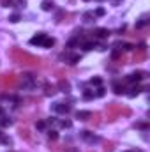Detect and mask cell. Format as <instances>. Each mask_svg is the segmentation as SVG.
<instances>
[{
	"instance_id": "cb8c5ba5",
	"label": "cell",
	"mask_w": 150,
	"mask_h": 152,
	"mask_svg": "<svg viewBox=\"0 0 150 152\" xmlns=\"http://www.w3.org/2000/svg\"><path fill=\"white\" fill-rule=\"evenodd\" d=\"M136 128H140V129L147 131V129H149V124H136Z\"/></svg>"
},
{
	"instance_id": "603a6c76",
	"label": "cell",
	"mask_w": 150,
	"mask_h": 152,
	"mask_svg": "<svg viewBox=\"0 0 150 152\" xmlns=\"http://www.w3.org/2000/svg\"><path fill=\"white\" fill-rule=\"evenodd\" d=\"M94 16H104V9H103V7H99V9H95V12H94Z\"/></svg>"
},
{
	"instance_id": "2e32d148",
	"label": "cell",
	"mask_w": 150,
	"mask_h": 152,
	"mask_svg": "<svg viewBox=\"0 0 150 152\" xmlns=\"http://www.w3.org/2000/svg\"><path fill=\"white\" fill-rule=\"evenodd\" d=\"M94 94H95V97H103V96L106 94V89H104V87H97V90H95Z\"/></svg>"
},
{
	"instance_id": "484cf974",
	"label": "cell",
	"mask_w": 150,
	"mask_h": 152,
	"mask_svg": "<svg viewBox=\"0 0 150 152\" xmlns=\"http://www.w3.org/2000/svg\"><path fill=\"white\" fill-rule=\"evenodd\" d=\"M2 136H4V135H2V131H0V138H2Z\"/></svg>"
},
{
	"instance_id": "7a4b0ae2",
	"label": "cell",
	"mask_w": 150,
	"mask_h": 152,
	"mask_svg": "<svg viewBox=\"0 0 150 152\" xmlns=\"http://www.w3.org/2000/svg\"><path fill=\"white\" fill-rule=\"evenodd\" d=\"M21 85H23V89L32 90V89L35 87V78H34L32 74H23V78H21Z\"/></svg>"
},
{
	"instance_id": "d6986e66",
	"label": "cell",
	"mask_w": 150,
	"mask_h": 152,
	"mask_svg": "<svg viewBox=\"0 0 150 152\" xmlns=\"http://www.w3.org/2000/svg\"><path fill=\"white\" fill-rule=\"evenodd\" d=\"M21 18H19V14L18 12H14V14H11V18H9V21H12V23H18Z\"/></svg>"
},
{
	"instance_id": "8fae6325",
	"label": "cell",
	"mask_w": 150,
	"mask_h": 152,
	"mask_svg": "<svg viewBox=\"0 0 150 152\" xmlns=\"http://www.w3.org/2000/svg\"><path fill=\"white\" fill-rule=\"evenodd\" d=\"M124 90H126L124 85H120L118 81H113V92H115V94H122Z\"/></svg>"
},
{
	"instance_id": "d4e9b609",
	"label": "cell",
	"mask_w": 150,
	"mask_h": 152,
	"mask_svg": "<svg viewBox=\"0 0 150 152\" xmlns=\"http://www.w3.org/2000/svg\"><path fill=\"white\" fill-rule=\"evenodd\" d=\"M113 2H115V5H118V2H120V0H113Z\"/></svg>"
},
{
	"instance_id": "5bb4252c",
	"label": "cell",
	"mask_w": 150,
	"mask_h": 152,
	"mask_svg": "<svg viewBox=\"0 0 150 152\" xmlns=\"http://www.w3.org/2000/svg\"><path fill=\"white\" fill-rule=\"evenodd\" d=\"M51 9H53V2L44 0V2H42V11H51Z\"/></svg>"
},
{
	"instance_id": "6da1fadb",
	"label": "cell",
	"mask_w": 150,
	"mask_h": 152,
	"mask_svg": "<svg viewBox=\"0 0 150 152\" xmlns=\"http://www.w3.org/2000/svg\"><path fill=\"white\" fill-rule=\"evenodd\" d=\"M80 136H81V140H85L87 143H99V142H101V138H99L97 135L90 133V131H81Z\"/></svg>"
},
{
	"instance_id": "7c38bea8",
	"label": "cell",
	"mask_w": 150,
	"mask_h": 152,
	"mask_svg": "<svg viewBox=\"0 0 150 152\" xmlns=\"http://www.w3.org/2000/svg\"><path fill=\"white\" fill-rule=\"evenodd\" d=\"M88 117H92L90 112H78V113H76V119H80V120H87Z\"/></svg>"
},
{
	"instance_id": "9c48e42d",
	"label": "cell",
	"mask_w": 150,
	"mask_h": 152,
	"mask_svg": "<svg viewBox=\"0 0 150 152\" xmlns=\"http://www.w3.org/2000/svg\"><path fill=\"white\" fill-rule=\"evenodd\" d=\"M95 19V16H94V12L92 11H87V12H83V21H87V23H92Z\"/></svg>"
},
{
	"instance_id": "277c9868",
	"label": "cell",
	"mask_w": 150,
	"mask_h": 152,
	"mask_svg": "<svg viewBox=\"0 0 150 152\" xmlns=\"http://www.w3.org/2000/svg\"><path fill=\"white\" fill-rule=\"evenodd\" d=\"M53 112H57V113H69L72 108H71V104H64V103H55L53 106Z\"/></svg>"
},
{
	"instance_id": "e0dca14e",
	"label": "cell",
	"mask_w": 150,
	"mask_h": 152,
	"mask_svg": "<svg viewBox=\"0 0 150 152\" xmlns=\"http://www.w3.org/2000/svg\"><path fill=\"white\" fill-rule=\"evenodd\" d=\"M94 97H95V94H94L92 90H85V92H83V99L88 101V99H94Z\"/></svg>"
},
{
	"instance_id": "9a60e30c",
	"label": "cell",
	"mask_w": 150,
	"mask_h": 152,
	"mask_svg": "<svg viewBox=\"0 0 150 152\" xmlns=\"http://www.w3.org/2000/svg\"><path fill=\"white\" fill-rule=\"evenodd\" d=\"M53 44H55V39H53V37H46V41H44L42 48H51Z\"/></svg>"
},
{
	"instance_id": "52a82bcc",
	"label": "cell",
	"mask_w": 150,
	"mask_h": 152,
	"mask_svg": "<svg viewBox=\"0 0 150 152\" xmlns=\"http://www.w3.org/2000/svg\"><path fill=\"white\" fill-rule=\"evenodd\" d=\"M149 25V14H143L141 18H140V21H136V28H143V27H147Z\"/></svg>"
},
{
	"instance_id": "ffe728a7",
	"label": "cell",
	"mask_w": 150,
	"mask_h": 152,
	"mask_svg": "<svg viewBox=\"0 0 150 152\" xmlns=\"http://www.w3.org/2000/svg\"><path fill=\"white\" fill-rule=\"evenodd\" d=\"M90 83H92V85H97V87H101V83H103V80H101L99 76H95V78H92V80H90Z\"/></svg>"
},
{
	"instance_id": "3957f363",
	"label": "cell",
	"mask_w": 150,
	"mask_h": 152,
	"mask_svg": "<svg viewBox=\"0 0 150 152\" xmlns=\"http://www.w3.org/2000/svg\"><path fill=\"white\" fill-rule=\"evenodd\" d=\"M46 37H48V35L42 34V32H41V34H35V35L30 39V44H32V46H42L44 41H46Z\"/></svg>"
},
{
	"instance_id": "44dd1931",
	"label": "cell",
	"mask_w": 150,
	"mask_h": 152,
	"mask_svg": "<svg viewBox=\"0 0 150 152\" xmlns=\"http://www.w3.org/2000/svg\"><path fill=\"white\" fill-rule=\"evenodd\" d=\"M48 138H50V140H57V138H58V133L51 129V131H48Z\"/></svg>"
},
{
	"instance_id": "ac0fdd59",
	"label": "cell",
	"mask_w": 150,
	"mask_h": 152,
	"mask_svg": "<svg viewBox=\"0 0 150 152\" xmlns=\"http://www.w3.org/2000/svg\"><path fill=\"white\" fill-rule=\"evenodd\" d=\"M58 124H60V128H64V129H69V128L72 126V122H71V120H60Z\"/></svg>"
},
{
	"instance_id": "ba28073f",
	"label": "cell",
	"mask_w": 150,
	"mask_h": 152,
	"mask_svg": "<svg viewBox=\"0 0 150 152\" xmlns=\"http://www.w3.org/2000/svg\"><path fill=\"white\" fill-rule=\"evenodd\" d=\"M140 92H141V87H140V85H134V87H131V89H129L127 96H129V97H136Z\"/></svg>"
},
{
	"instance_id": "8992f818",
	"label": "cell",
	"mask_w": 150,
	"mask_h": 152,
	"mask_svg": "<svg viewBox=\"0 0 150 152\" xmlns=\"http://www.w3.org/2000/svg\"><path fill=\"white\" fill-rule=\"evenodd\" d=\"M110 35V32L106 30V28H95L94 30V37H97V39H104V37H108Z\"/></svg>"
},
{
	"instance_id": "30bf717a",
	"label": "cell",
	"mask_w": 150,
	"mask_h": 152,
	"mask_svg": "<svg viewBox=\"0 0 150 152\" xmlns=\"http://www.w3.org/2000/svg\"><path fill=\"white\" fill-rule=\"evenodd\" d=\"M58 89H60L62 92H69V90H71V85H69V81H64V80H62V81L58 83Z\"/></svg>"
},
{
	"instance_id": "4fadbf2b",
	"label": "cell",
	"mask_w": 150,
	"mask_h": 152,
	"mask_svg": "<svg viewBox=\"0 0 150 152\" xmlns=\"http://www.w3.org/2000/svg\"><path fill=\"white\" fill-rule=\"evenodd\" d=\"M46 126H48V122H44V120L35 122V129H37V131H44V129H46Z\"/></svg>"
},
{
	"instance_id": "7402d4cb",
	"label": "cell",
	"mask_w": 150,
	"mask_h": 152,
	"mask_svg": "<svg viewBox=\"0 0 150 152\" xmlns=\"http://www.w3.org/2000/svg\"><path fill=\"white\" fill-rule=\"evenodd\" d=\"M83 48L85 50H94L95 48V43H83Z\"/></svg>"
},
{
	"instance_id": "5b68a950",
	"label": "cell",
	"mask_w": 150,
	"mask_h": 152,
	"mask_svg": "<svg viewBox=\"0 0 150 152\" xmlns=\"http://www.w3.org/2000/svg\"><path fill=\"white\" fill-rule=\"evenodd\" d=\"M145 74H147V73H141V71L133 73V74H129V76H127V81H131V83H134V81H136V83H138V81H141V80L145 78Z\"/></svg>"
},
{
	"instance_id": "4316f807",
	"label": "cell",
	"mask_w": 150,
	"mask_h": 152,
	"mask_svg": "<svg viewBox=\"0 0 150 152\" xmlns=\"http://www.w3.org/2000/svg\"><path fill=\"white\" fill-rule=\"evenodd\" d=\"M85 2H88V0H85Z\"/></svg>"
}]
</instances>
